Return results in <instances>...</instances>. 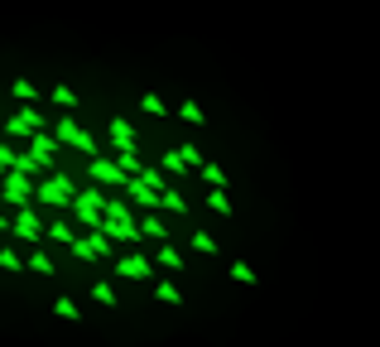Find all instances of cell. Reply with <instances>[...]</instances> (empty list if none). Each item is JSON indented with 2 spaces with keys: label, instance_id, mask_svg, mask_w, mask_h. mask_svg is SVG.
<instances>
[{
  "label": "cell",
  "instance_id": "obj_1",
  "mask_svg": "<svg viewBox=\"0 0 380 347\" xmlns=\"http://www.w3.org/2000/svg\"><path fill=\"white\" fill-rule=\"evenodd\" d=\"M34 198H39V208H73L78 203V184L68 174H48V179L34 184Z\"/></svg>",
  "mask_w": 380,
  "mask_h": 347
},
{
  "label": "cell",
  "instance_id": "obj_2",
  "mask_svg": "<svg viewBox=\"0 0 380 347\" xmlns=\"http://www.w3.org/2000/svg\"><path fill=\"white\" fill-rule=\"evenodd\" d=\"M53 135H58V145H68V150H82V154H92V159L101 154V145L92 140V130H87L78 116H58V130H53Z\"/></svg>",
  "mask_w": 380,
  "mask_h": 347
},
{
  "label": "cell",
  "instance_id": "obj_3",
  "mask_svg": "<svg viewBox=\"0 0 380 347\" xmlns=\"http://www.w3.org/2000/svg\"><path fill=\"white\" fill-rule=\"evenodd\" d=\"M87 174H92V184H101V188H120L125 193V184L135 179V174H125L116 159H106V154H96L92 164H87Z\"/></svg>",
  "mask_w": 380,
  "mask_h": 347
},
{
  "label": "cell",
  "instance_id": "obj_4",
  "mask_svg": "<svg viewBox=\"0 0 380 347\" xmlns=\"http://www.w3.org/2000/svg\"><path fill=\"white\" fill-rule=\"evenodd\" d=\"M44 121H48V116L39 112V107H19L15 116H5V135H24V140H29V135L44 130Z\"/></svg>",
  "mask_w": 380,
  "mask_h": 347
},
{
  "label": "cell",
  "instance_id": "obj_5",
  "mask_svg": "<svg viewBox=\"0 0 380 347\" xmlns=\"http://www.w3.org/2000/svg\"><path fill=\"white\" fill-rule=\"evenodd\" d=\"M0 198L19 213V208H29V198H34V184H29V174H5L0 179Z\"/></svg>",
  "mask_w": 380,
  "mask_h": 347
},
{
  "label": "cell",
  "instance_id": "obj_6",
  "mask_svg": "<svg viewBox=\"0 0 380 347\" xmlns=\"http://www.w3.org/2000/svg\"><path fill=\"white\" fill-rule=\"evenodd\" d=\"M111 275H120V280H150L154 265H150L140 251H130V256H116V260H111Z\"/></svg>",
  "mask_w": 380,
  "mask_h": 347
},
{
  "label": "cell",
  "instance_id": "obj_7",
  "mask_svg": "<svg viewBox=\"0 0 380 347\" xmlns=\"http://www.w3.org/2000/svg\"><path fill=\"white\" fill-rule=\"evenodd\" d=\"M10 231H15L19 241H44V236H48L44 217H39L34 208H19V213H15V222H10Z\"/></svg>",
  "mask_w": 380,
  "mask_h": 347
},
{
  "label": "cell",
  "instance_id": "obj_8",
  "mask_svg": "<svg viewBox=\"0 0 380 347\" xmlns=\"http://www.w3.org/2000/svg\"><path fill=\"white\" fill-rule=\"evenodd\" d=\"M58 150H63V145H58V135H44V130H39V135H29V154L39 159V169H44V174L53 169V159H58Z\"/></svg>",
  "mask_w": 380,
  "mask_h": 347
},
{
  "label": "cell",
  "instance_id": "obj_9",
  "mask_svg": "<svg viewBox=\"0 0 380 347\" xmlns=\"http://www.w3.org/2000/svg\"><path fill=\"white\" fill-rule=\"evenodd\" d=\"M125 193H130V198H135L145 213H159V203H164V193H154L145 179H130V184H125Z\"/></svg>",
  "mask_w": 380,
  "mask_h": 347
},
{
  "label": "cell",
  "instance_id": "obj_10",
  "mask_svg": "<svg viewBox=\"0 0 380 347\" xmlns=\"http://www.w3.org/2000/svg\"><path fill=\"white\" fill-rule=\"evenodd\" d=\"M111 145H116V154L120 150H135V125L125 116H111Z\"/></svg>",
  "mask_w": 380,
  "mask_h": 347
},
{
  "label": "cell",
  "instance_id": "obj_11",
  "mask_svg": "<svg viewBox=\"0 0 380 347\" xmlns=\"http://www.w3.org/2000/svg\"><path fill=\"white\" fill-rule=\"evenodd\" d=\"M48 102H53L58 112H78V107H82V102H78V92H73L68 82H53V87H48Z\"/></svg>",
  "mask_w": 380,
  "mask_h": 347
},
{
  "label": "cell",
  "instance_id": "obj_12",
  "mask_svg": "<svg viewBox=\"0 0 380 347\" xmlns=\"http://www.w3.org/2000/svg\"><path fill=\"white\" fill-rule=\"evenodd\" d=\"M140 236H150V241H159V246L169 241V227L159 222V213H145V217H140Z\"/></svg>",
  "mask_w": 380,
  "mask_h": 347
},
{
  "label": "cell",
  "instance_id": "obj_13",
  "mask_svg": "<svg viewBox=\"0 0 380 347\" xmlns=\"http://www.w3.org/2000/svg\"><path fill=\"white\" fill-rule=\"evenodd\" d=\"M226 275H231L236 285H260V270H255L251 260H231V265H226Z\"/></svg>",
  "mask_w": 380,
  "mask_h": 347
},
{
  "label": "cell",
  "instance_id": "obj_14",
  "mask_svg": "<svg viewBox=\"0 0 380 347\" xmlns=\"http://www.w3.org/2000/svg\"><path fill=\"white\" fill-rule=\"evenodd\" d=\"M207 208H212V213H221V217H236V203H231V193H226V188H212V193H207Z\"/></svg>",
  "mask_w": 380,
  "mask_h": 347
},
{
  "label": "cell",
  "instance_id": "obj_15",
  "mask_svg": "<svg viewBox=\"0 0 380 347\" xmlns=\"http://www.w3.org/2000/svg\"><path fill=\"white\" fill-rule=\"evenodd\" d=\"M53 314H58L63 323H82V309H78V299H68V294L53 299Z\"/></svg>",
  "mask_w": 380,
  "mask_h": 347
},
{
  "label": "cell",
  "instance_id": "obj_16",
  "mask_svg": "<svg viewBox=\"0 0 380 347\" xmlns=\"http://www.w3.org/2000/svg\"><path fill=\"white\" fill-rule=\"evenodd\" d=\"M159 169H164V174H188V159H183V150L174 145L169 154H159Z\"/></svg>",
  "mask_w": 380,
  "mask_h": 347
},
{
  "label": "cell",
  "instance_id": "obj_17",
  "mask_svg": "<svg viewBox=\"0 0 380 347\" xmlns=\"http://www.w3.org/2000/svg\"><path fill=\"white\" fill-rule=\"evenodd\" d=\"M10 92H15V97H19L24 107H34V102H39V87H34L29 78H15V82H10Z\"/></svg>",
  "mask_w": 380,
  "mask_h": 347
},
{
  "label": "cell",
  "instance_id": "obj_18",
  "mask_svg": "<svg viewBox=\"0 0 380 347\" xmlns=\"http://www.w3.org/2000/svg\"><path fill=\"white\" fill-rule=\"evenodd\" d=\"M197 174H202V184H207V188H226V169H221V164H212V159H207Z\"/></svg>",
  "mask_w": 380,
  "mask_h": 347
},
{
  "label": "cell",
  "instance_id": "obj_19",
  "mask_svg": "<svg viewBox=\"0 0 380 347\" xmlns=\"http://www.w3.org/2000/svg\"><path fill=\"white\" fill-rule=\"evenodd\" d=\"M154 299H159V304H169V309H179V304H183L179 285H169V280H159V285H154Z\"/></svg>",
  "mask_w": 380,
  "mask_h": 347
},
{
  "label": "cell",
  "instance_id": "obj_20",
  "mask_svg": "<svg viewBox=\"0 0 380 347\" xmlns=\"http://www.w3.org/2000/svg\"><path fill=\"white\" fill-rule=\"evenodd\" d=\"M92 299H96V304H106V309H120V299H116L111 280H96V285H92Z\"/></svg>",
  "mask_w": 380,
  "mask_h": 347
},
{
  "label": "cell",
  "instance_id": "obj_21",
  "mask_svg": "<svg viewBox=\"0 0 380 347\" xmlns=\"http://www.w3.org/2000/svg\"><path fill=\"white\" fill-rule=\"evenodd\" d=\"M48 241H58V246H73V241H78V231H73V222H48Z\"/></svg>",
  "mask_w": 380,
  "mask_h": 347
},
{
  "label": "cell",
  "instance_id": "obj_22",
  "mask_svg": "<svg viewBox=\"0 0 380 347\" xmlns=\"http://www.w3.org/2000/svg\"><path fill=\"white\" fill-rule=\"evenodd\" d=\"M192 251H197V256H221L217 236H207V231H192Z\"/></svg>",
  "mask_w": 380,
  "mask_h": 347
},
{
  "label": "cell",
  "instance_id": "obj_23",
  "mask_svg": "<svg viewBox=\"0 0 380 347\" xmlns=\"http://www.w3.org/2000/svg\"><path fill=\"white\" fill-rule=\"evenodd\" d=\"M179 121H188V125H197V130H202V125H207V116H202V107H197V102H183V107H179Z\"/></svg>",
  "mask_w": 380,
  "mask_h": 347
},
{
  "label": "cell",
  "instance_id": "obj_24",
  "mask_svg": "<svg viewBox=\"0 0 380 347\" xmlns=\"http://www.w3.org/2000/svg\"><path fill=\"white\" fill-rule=\"evenodd\" d=\"M140 112H145V116H169V107H164V97H159V92H145V97H140Z\"/></svg>",
  "mask_w": 380,
  "mask_h": 347
},
{
  "label": "cell",
  "instance_id": "obj_25",
  "mask_svg": "<svg viewBox=\"0 0 380 347\" xmlns=\"http://www.w3.org/2000/svg\"><path fill=\"white\" fill-rule=\"evenodd\" d=\"M154 260H159V265H164V270H183V256H179V251H174V246H169V241H164V246H159V256H154Z\"/></svg>",
  "mask_w": 380,
  "mask_h": 347
},
{
  "label": "cell",
  "instance_id": "obj_26",
  "mask_svg": "<svg viewBox=\"0 0 380 347\" xmlns=\"http://www.w3.org/2000/svg\"><path fill=\"white\" fill-rule=\"evenodd\" d=\"M68 251H73V256H78L82 265H92V260H101V256H96V251H92V241H87V236H78V241H73Z\"/></svg>",
  "mask_w": 380,
  "mask_h": 347
},
{
  "label": "cell",
  "instance_id": "obj_27",
  "mask_svg": "<svg viewBox=\"0 0 380 347\" xmlns=\"http://www.w3.org/2000/svg\"><path fill=\"white\" fill-rule=\"evenodd\" d=\"M164 208H169V213H188V198H183L174 184H169V188H164Z\"/></svg>",
  "mask_w": 380,
  "mask_h": 347
},
{
  "label": "cell",
  "instance_id": "obj_28",
  "mask_svg": "<svg viewBox=\"0 0 380 347\" xmlns=\"http://www.w3.org/2000/svg\"><path fill=\"white\" fill-rule=\"evenodd\" d=\"M87 241H92V251L101 260H111V236H106V231H87Z\"/></svg>",
  "mask_w": 380,
  "mask_h": 347
},
{
  "label": "cell",
  "instance_id": "obj_29",
  "mask_svg": "<svg viewBox=\"0 0 380 347\" xmlns=\"http://www.w3.org/2000/svg\"><path fill=\"white\" fill-rule=\"evenodd\" d=\"M140 179H145V184H150L154 193H164V188H169V179H164V174H159L154 164H145V174H140Z\"/></svg>",
  "mask_w": 380,
  "mask_h": 347
},
{
  "label": "cell",
  "instance_id": "obj_30",
  "mask_svg": "<svg viewBox=\"0 0 380 347\" xmlns=\"http://www.w3.org/2000/svg\"><path fill=\"white\" fill-rule=\"evenodd\" d=\"M29 270H39V275H53L58 265H53V260H48L44 251H34V256H29Z\"/></svg>",
  "mask_w": 380,
  "mask_h": 347
},
{
  "label": "cell",
  "instance_id": "obj_31",
  "mask_svg": "<svg viewBox=\"0 0 380 347\" xmlns=\"http://www.w3.org/2000/svg\"><path fill=\"white\" fill-rule=\"evenodd\" d=\"M0 270H29V265H24V260H19V256L5 246V251H0Z\"/></svg>",
  "mask_w": 380,
  "mask_h": 347
},
{
  "label": "cell",
  "instance_id": "obj_32",
  "mask_svg": "<svg viewBox=\"0 0 380 347\" xmlns=\"http://www.w3.org/2000/svg\"><path fill=\"white\" fill-rule=\"evenodd\" d=\"M15 159H19V154H15L10 145H0V179H5V174H15Z\"/></svg>",
  "mask_w": 380,
  "mask_h": 347
},
{
  "label": "cell",
  "instance_id": "obj_33",
  "mask_svg": "<svg viewBox=\"0 0 380 347\" xmlns=\"http://www.w3.org/2000/svg\"><path fill=\"white\" fill-rule=\"evenodd\" d=\"M179 150H183V159H188V169H202V164H207V159L197 154V145H179Z\"/></svg>",
  "mask_w": 380,
  "mask_h": 347
},
{
  "label": "cell",
  "instance_id": "obj_34",
  "mask_svg": "<svg viewBox=\"0 0 380 347\" xmlns=\"http://www.w3.org/2000/svg\"><path fill=\"white\" fill-rule=\"evenodd\" d=\"M0 231H10V222H5V213H0Z\"/></svg>",
  "mask_w": 380,
  "mask_h": 347
}]
</instances>
